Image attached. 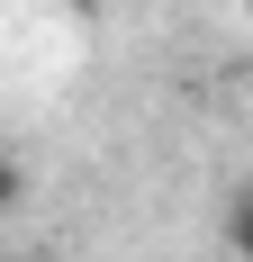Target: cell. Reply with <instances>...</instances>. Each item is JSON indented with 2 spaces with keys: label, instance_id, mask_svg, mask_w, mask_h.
I'll return each mask as SVG.
<instances>
[{
  "label": "cell",
  "instance_id": "cell-1",
  "mask_svg": "<svg viewBox=\"0 0 253 262\" xmlns=\"http://www.w3.org/2000/svg\"><path fill=\"white\" fill-rule=\"evenodd\" d=\"M226 253H235V262H253V181L226 199Z\"/></svg>",
  "mask_w": 253,
  "mask_h": 262
},
{
  "label": "cell",
  "instance_id": "cell-2",
  "mask_svg": "<svg viewBox=\"0 0 253 262\" xmlns=\"http://www.w3.org/2000/svg\"><path fill=\"white\" fill-rule=\"evenodd\" d=\"M18 199H27V172H18L9 154H0V208H18Z\"/></svg>",
  "mask_w": 253,
  "mask_h": 262
}]
</instances>
